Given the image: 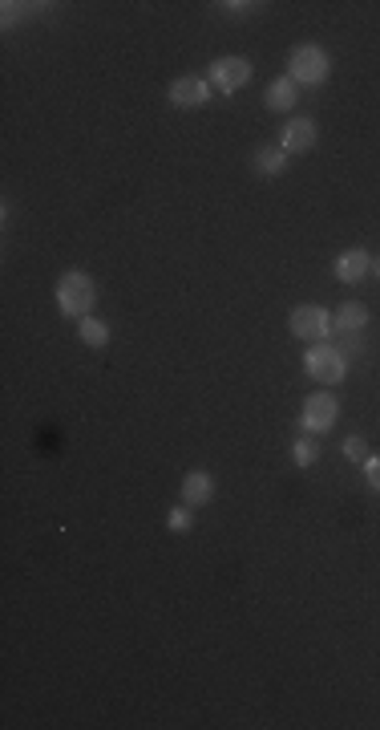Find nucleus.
Listing matches in <instances>:
<instances>
[{
  "mask_svg": "<svg viewBox=\"0 0 380 730\" xmlns=\"http://www.w3.org/2000/svg\"><path fill=\"white\" fill-rule=\"evenodd\" d=\"M303 369L308 377H316L320 385H340L348 377V357L340 354V346L332 341H311L308 354H303Z\"/></svg>",
  "mask_w": 380,
  "mask_h": 730,
  "instance_id": "3",
  "label": "nucleus"
},
{
  "mask_svg": "<svg viewBox=\"0 0 380 730\" xmlns=\"http://www.w3.org/2000/svg\"><path fill=\"white\" fill-rule=\"evenodd\" d=\"M328 73H332V57H328L324 45L308 41V45H295L292 57H287V78L295 86H324Z\"/></svg>",
  "mask_w": 380,
  "mask_h": 730,
  "instance_id": "2",
  "label": "nucleus"
},
{
  "mask_svg": "<svg viewBox=\"0 0 380 730\" xmlns=\"http://www.w3.org/2000/svg\"><path fill=\"white\" fill-rule=\"evenodd\" d=\"M207 73H210V86H215L218 94H239V90L255 78L247 57H218V62H210Z\"/></svg>",
  "mask_w": 380,
  "mask_h": 730,
  "instance_id": "4",
  "label": "nucleus"
},
{
  "mask_svg": "<svg viewBox=\"0 0 380 730\" xmlns=\"http://www.w3.org/2000/svg\"><path fill=\"white\" fill-rule=\"evenodd\" d=\"M373 272H376V276H380V260H373Z\"/></svg>",
  "mask_w": 380,
  "mask_h": 730,
  "instance_id": "20",
  "label": "nucleus"
},
{
  "mask_svg": "<svg viewBox=\"0 0 380 730\" xmlns=\"http://www.w3.org/2000/svg\"><path fill=\"white\" fill-rule=\"evenodd\" d=\"M360 467H365V479H368V487H373V491H380V455H368Z\"/></svg>",
  "mask_w": 380,
  "mask_h": 730,
  "instance_id": "18",
  "label": "nucleus"
},
{
  "mask_svg": "<svg viewBox=\"0 0 380 730\" xmlns=\"http://www.w3.org/2000/svg\"><path fill=\"white\" fill-rule=\"evenodd\" d=\"M78 333H81V341H86L89 349H101V346L109 341V325L97 321V317H86V321H78Z\"/></svg>",
  "mask_w": 380,
  "mask_h": 730,
  "instance_id": "14",
  "label": "nucleus"
},
{
  "mask_svg": "<svg viewBox=\"0 0 380 730\" xmlns=\"http://www.w3.org/2000/svg\"><path fill=\"white\" fill-rule=\"evenodd\" d=\"M336 418H340V402L332 398V393H311L308 402H303V414H300V431L303 434H324L336 426Z\"/></svg>",
  "mask_w": 380,
  "mask_h": 730,
  "instance_id": "5",
  "label": "nucleus"
},
{
  "mask_svg": "<svg viewBox=\"0 0 380 730\" xmlns=\"http://www.w3.org/2000/svg\"><path fill=\"white\" fill-rule=\"evenodd\" d=\"M210 495H215V475L210 471L182 475V503H187V507H202V503H210Z\"/></svg>",
  "mask_w": 380,
  "mask_h": 730,
  "instance_id": "10",
  "label": "nucleus"
},
{
  "mask_svg": "<svg viewBox=\"0 0 380 730\" xmlns=\"http://www.w3.org/2000/svg\"><path fill=\"white\" fill-rule=\"evenodd\" d=\"M320 142V126L316 119H308V114H295V119L283 122L280 130V147L287 150V155H308V150H316Z\"/></svg>",
  "mask_w": 380,
  "mask_h": 730,
  "instance_id": "7",
  "label": "nucleus"
},
{
  "mask_svg": "<svg viewBox=\"0 0 380 730\" xmlns=\"http://www.w3.org/2000/svg\"><path fill=\"white\" fill-rule=\"evenodd\" d=\"M368 325V308L357 305V300H348V305H340L332 313V333H360Z\"/></svg>",
  "mask_w": 380,
  "mask_h": 730,
  "instance_id": "13",
  "label": "nucleus"
},
{
  "mask_svg": "<svg viewBox=\"0 0 380 730\" xmlns=\"http://www.w3.org/2000/svg\"><path fill=\"white\" fill-rule=\"evenodd\" d=\"M94 305H97L94 280H89L86 272H78V268H70V272L57 280V308H61L65 317H73V321H86V317H94Z\"/></svg>",
  "mask_w": 380,
  "mask_h": 730,
  "instance_id": "1",
  "label": "nucleus"
},
{
  "mask_svg": "<svg viewBox=\"0 0 380 730\" xmlns=\"http://www.w3.org/2000/svg\"><path fill=\"white\" fill-rule=\"evenodd\" d=\"M292 459H295L300 467H311V463H316V459H320L316 434H300V439H295V447H292Z\"/></svg>",
  "mask_w": 380,
  "mask_h": 730,
  "instance_id": "15",
  "label": "nucleus"
},
{
  "mask_svg": "<svg viewBox=\"0 0 380 730\" xmlns=\"http://www.w3.org/2000/svg\"><path fill=\"white\" fill-rule=\"evenodd\" d=\"M344 459H348V463H365V459H368V442L360 439V434H352V439L344 442Z\"/></svg>",
  "mask_w": 380,
  "mask_h": 730,
  "instance_id": "17",
  "label": "nucleus"
},
{
  "mask_svg": "<svg viewBox=\"0 0 380 730\" xmlns=\"http://www.w3.org/2000/svg\"><path fill=\"white\" fill-rule=\"evenodd\" d=\"M210 94H215L210 78H194V73H187V78L171 81V102L179 106V110H199V106L210 102Z\"/></svg>",
  "mask_w": 380,
  "mask_h": 730,
  "instance_id": "8",
  "label": "nucleus"
},
{
  "mask_svg": "<svg viewBox=\"0 0 380 730\" xmlns=\"http://www.w3.org/2000/svg\"><path fill=\"white\" fill-rule=\"evenodd\" d=\"M166 524H171V532H190L194 519H190V507H187V503H179V507L166 516Z\"/></svg>",
  "mask_w": 380,
  "mask_h": 730,
  "instance_id": "16",
  "label": "nucleus"
},
{
  "mask_svg": "<svg viewBox=\"0 0 380 730\" xmlns=\"http://www.w3.org/2000/svg\"><path fill=\"white\" fill-rule=\"evenodd\" d=\"M295 98H300V86H295L292 78H275L272 86L264 90V106L272 114H287V110H295Z\"/></svg>",
  "mask_w": 380,
  "mask_h": 730,
  "instance_id": "11",
  "label": "nucleus"
},
{
  "mask_svg": "<svg viewBox=\"0 0 380 730\" xmlns=\"http://www.w3.org/2000/svg\"><path fill=\"white\" fill-rule=\"evenodd\" d=\"M251 166H255L259 175H267V179H275V175L287 171V150L280 142H272V147H259L255 155H251Z\"/></svg>",
  "mask_w": 380,
  "mask_h": 730,
  "instance_id": "12",
  "label": "nucleus"
},
{
  "mask_svg": "<svg viewBox=\"0 0 380 730\" xmlns=\"http://www.w3.org/2000/svg\"><path fill=\"white\" fill-rule=\"evenodd\" d=\"M368 272H373V256L365 248H348L336 256V280L340 284H360Z\"/></svg>",
  "mask_w": 380,
  "mask_h": 730,
  "instance_id": "9",
  "label": "nucleus"
},
{
  "mask_svg": "<svg viewBox=\"0 0 380 730\" xmlns=\"http://www.w3.org/2000/svg\"><path fill=\"white\" fill-rule=\"evenodd\" d=\"M218 8H227V13L243 16V13H259V8H264V5H243V0H231V5H218Z\"/></svg>",
  "mask_w": 380,
  "mask_h": 730,
  "instance_id": "19",
  "label": "nucleus"
},
{
  "mask_svg": "<svg viewBox=\"0 0 380 730\" xmlns=\"http://www.w3.org/2000/svg\"><path fill=\"white\" fill-rule=\"evenodd\" d=\"M292 333L295 337H303V341H328L332 337V313L328 308H320V305H300V308H292Z\"/></svg>",
  "mask_w": 380,
  "mask_h": 730,
  "instance_id": "6",
  "label": "nucleus"
}]
</instances>
